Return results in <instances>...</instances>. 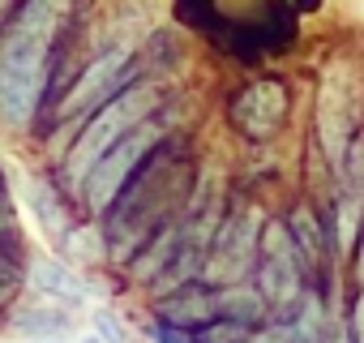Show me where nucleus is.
<instances>
[{"instance_id": "obj_14", "label": "nucleus", "mask_w": 364, "mask_h": 343, "mask_svg": "<svg viewBox=\"0 0 364 343\" xmlns=\"http://www.w3.org/2000/svg\"><path fill=\"white\" fill-rule=\"evenodd\" d=\"M18 326H22L26 334H35V339H60V334H69V317H65L60 309H35V313H22Z\"/></svg>"}, {"instance_id": "obj_7", "label": "nucleus", "mask_w": 364, "mask_h": 343, "mask_svg": "<svg viewBox=\"0 0 364 343\" xmlns=\"http://www.w3.org/2000/svg\"><path fill=\"white\" fill-rule=\"evenodd\" d=\"M262 232H266L262 211L249 206V211L232 215V219L215 232V241H210V253H206V262H202V279H206V283H219V287L240 283V279L257 266Z\"/></svg>"}, {"instance_id": "obj_9", "label": "nucleus", "mask_w": 364, "mask_h": 343, "mask_svg": "<svg viewBox=\"0 0 364 343\" xmlns=\"http://www.w3.org/2000/svg\"><path fill=\"white\" fill-rule=\"evenodd\" d=\"M283 112H287V95L279 82H253L232 103V120L245 137H270L283 125Z\"/></svg>"}, {"instance_id": "obj_3", "label": "nucleus", "mask_w": 364, "mask_h": 343, "mask_svg": "<svg viewBox=\"0 0 364 343\" xmlns=\"http://www.w3.org/2000/svg\"><path fill=\"white\" fill-rule=\"evenodd\" d=\"M270 305L262 300L257 287L249 283H185L180 292H171L163 305H159V317L189 330V326H206V322H219V317H232V322H257Z\"/></svg>"}, {"instance_id": "obj_13", "label": "nucleus", "mask_w": 364, "mask_h": 343, "mask_svg": "<svg viewBox=\"0 0 364 343\" xmlns=\"http://www.w3.org/2000/svg\"><path fill=\"white\" fill-rule=\"evenodd\" d=\"M287 228H291V241H296L304 266H317V258H321V228H317V219L309 211H296L287 219Z\"/></svg>"}, {"instance_id": "obj_18", "label": "nucleus", "mask_w": 364, "mask_h": 343, "mask_svg": "<svg viewBox=\"0 0 364 343\" xmlns=\"http://www.w3.org/2000/svg\"><path fill=\"white\" fill-rule=\"evenodd\" d=\"M150 339H154V343H193L185 330L171 326V322H154V326H150Z\"/></svg>"}, {"instance_id": "obj_10", "label": "nucleus", "mask_w": 364, "mask_h": 343, "mask_svg": "<svg viewBox=\"0 0 364 343\" xmlns=\"http://www.w3.org/2000/svg\"><path fill=\"white\" fill-rule=\"evenodd\" d=\"M31 283L48 296V300H56V305H82L86 296H90V287L65 266V262H52V258H31Z\"/></svg>"}, {"instance_id": "obj_20", "label": "nucleus", "mask_w": 364, "mask_h": 343, "mask_svg": "<svg viewBox=\"0 0 364 343\" xmlns=\"http://www.w3.org/2000/svg\"><path fill=\"white\" fill-rule=\"evenodd\" d=\"M351 343H364V292L351 305Z\"/></svg>"}, {"instance_id": "obj_21", "label": "nucleus", "mask_w": 364, "mask_h": 343, "mask_svg": "<svg viewBox=\"0 0 364 343\" xmlns=\"http://www.w3.org/2000/svg\"><path fill=\"white\" fill-rule=\"evenodd\" d=\"M9 5H14V0H0V22H5V14H9Z\"/></svg>"}, {"instance_id": "obj_12", "label": "nucleus", "mask_w": 364, "mask_h": 343, "mask_svg": "<svg viewBox=\"0 0 364 343\" xmlns=\"http://www.w3.org/2000/svg\"><path fill=\"white\" fill-rule=\"evenodd\" d=\"M26 202H31V211L39 215V223H43V232H48V236H56V241H65V236H69V215H65L60 198H56L48 185L26 181Z\"/></svg>"}, {"instance_id": "obj_22", "label": "nucleus", "mask_w": 364, "mask_h": 343, "mask_svg": "<svg viewBox=\"0 0 364 343\" xmlns=\"http://www.w3.org/2000/svg\"><path fill=\"white\" fill-rule=\"evenodd\" d=\"M31 343H60V339H31Z\"/></svg>"}, {"instance_id": "obj_1", "label": "nucleus", "mask_w": 364, "mask_h": 343, "mask_svg": "<svg viewBox=\"0 0 364 343\" xmlns=\"http://www.w3.org/2000/svg\"><path fill=\"white\" fill-rule=\"evenodd\" d=\"M69 0H26L0 35V120L31 125L48 86V52Z\"/></svg>"}, {"instance_id": "obj_2", "label": "nucleus", "mask_w": 364, "mask_h": 343, "mask_svg": "<svg viewBox=\"0 0 364 343\" xmlns=\"http://www.w3.org/2000/svg\"><path fill=\"white\" fill-rule=\"evenodd\" d=\"M154 107H159V86H150V82H129L116 99H107L99 112H90L86 125H82V133L73 137V146H69V154H65V181L82 194V185H86L90 172H95V163H99L120 137H129L137 125H146Z\"/></svg>"}, {"instance_id": "obj_15", "label": "nucleus", "mask_w": 364, "mask_h": 343, "mask_svg": "<svg viewBox=\"0 0 364 343\" xmlns=\"http://www.w3.org/2000/svg\"><path fill=\"white\" fill-rule=\"evenodd\" d=\"M245 339H249V322L219 317V322L198 326V339H193V343H245Z\"/></svg>"}, {"instance_id": "obj_23", "label": "nucleus", "mask_w": 364, "mask_h": 343, "mask_svg": "<svg viewBox=\"0 0 364 343\" xmlns=\"http://www.w3.org/2000/svg\"><path fill=\"white\" fill-rule=\"evenodd\" d=\"M86 343H99V339H86Z\"/></svg>"}, {"instance_id": "obj_5", "label": "nucleus", "mask_w": 364, "mask_h": 343, "mask_svg": "<svg viewBox=\"0 0 364 343\" xmlns=\"http://www.w3.org/2000/svg\"><path fill=\"white\" fill-rule=\"evenodd\" d=\"M355 112H360V95H355V73L347 60H334L326 73H321V86H317V133H321V150L326 159L338 167L347 146H351V133H355Z\"/></svg>"}, {"instance_id": "obj_8", "label": "nucleus", "mask_w": 364, "mask_h": 343, "mask_svg": "<svg viewBox=\"0 0 364 343\" xmlns=\"http://www.w3.org/2000/svg\"><path fill=\"white\" fill-rule=\"evenodd\" d=\"M129 60H133V48L129 43H120V48H112V52H103L99 60H90L86 69H82V78L69 86V95L60 99V107H56V116L60 120H73V116H86V112H99L107 99H116L129 82Z\"/></svg>"}, {"instance_id": "obj_6", "label": "nucleus", "mask_w": 364, "mask_h": 343, "mask_svg": "<svg viewBox=\"0 0 364 343\" xmlns=\"http://www.w3.org/2000/svg\"><path fill=\"white\" fill-rule=\"evenodd\" d=\"M159 125H137L129 137H120L99 163H95V172L86 176V185H82V198H86V206H90V215H103L124 189H129V181H133V172L141 167V159H146V150L150 146H159Z\"/></svg>"}, {"instance_id": "obj_19", "label": "nucleus", "mask_w": 364, "mask_h": 343, "mask_svg": "<svg viewBox=\"0 0 364 343\" xmlns=\"http://www.w3.org/2000/svg\"><path fill=\"white\" fill-rule=\"evenodd\" d=\"M95 326L107 343H124V330H120V322H112V313H95Z\"/></svg>"}, {"instance_id": "obj_11", "label": "nucleus", "mask_w": 364, "mask_h": 343, "mask_svg": "<svg viewBox=\"0 0 364 343\" xmlns=\"http://www.w3.org/2000/svg\"><path fill=\"white\" fill-rule=\"evenodd\" d=\"M185 228H189V223H171V228H163V232L146 245V253L133 262V275H137L141 283H150V279H163V275H167V266L176 262L180 245H185Z\"/></svg>"}, {"instance_id": "obj_17", "label": "nucleus", "mask_w": 364, "mask_h": 343, "mask_svg": "<svg viewBox=\"0 0 364 343\" xmlns=\"http://www.w3.org/2000/svg\"><path fill=\"white\" fill-rule=\"evenodd\" d=\"M245 343H304L300 326L296 322H274V326H262V330H249Z\"/></svg>"}, {"instance_id": "obj_4", "label": "nucleus", "mask_w": 364, "mask_h": 343, "mask_svg": "<svg viewBox=\"0 0 364 343\" xmlns=\"http://www.w3.org/2000/svg\"><path fill=\"white\" fill-rule=\"evenodd\" d=\"M257 292L270 309H291L304 296V258L287 223H266L257 245Z\"/></svg>"}, {"instance_id": "obj_16", "label": "nucleus", "mask_w": 364, "mask_h": 343, "mask_svg": "<svg viewBox=\"0 0 364 343\" xmlns=\"http://www.w3.org/2000/svg\"><path fill=\"white\" fill-rule=\"evenodd\" d=\"M360 211H364L360 194H347V198L338 202V249H343V253L355 245V232H360Z\"/></svg>"}]
</instances>
